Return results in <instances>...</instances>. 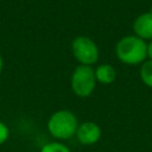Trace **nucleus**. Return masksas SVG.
<instances>
[{
	"mask_svg": "<svg viewBox=\"0 0 152 152\" xmlns=\"http://www.w3.org/2000/svg\"><path fill=\"white\" fill-rule=\"evenodd\" d=\"M116 58L126 65H138L147 58V43L135 34H128L115 45Z\"/></svg>",
	"mask_w": 152,
	"mask_h": 152,
	"instance_id": "nucleus-1",
	"label": "nucleus"
},
{
	"mask_svg": "<svg viewBox=\"0 0 152 152\" xmlns=\"http://www.w3.org/2000/svg\"><path fill=\"white\" fill-rule=\"evenodd\" d=\"M77 116L68 109H59L51 114L46 127L51 137L57 140H68L75 137L78 127Z\"/></svg>",
	"mask_w": 152,
	"mask_h": 152,
	"instance_id": "nucleus-2",
	"label": "nucleus"
},
{
	"mask_svg": "<svg viewBox=\"0 0 152 152\" xmlns=\"http://www.w3.org/2000/svg\"><path fill=\"white\" fill-rule=\"evenodd\" d=\"M96 83L97 81L95 77V69H93V66L78 64L74 68L70 77V86L72 93L76 96H90L96 88Z\"/></svg>",
	"mask_w": 152,
	"mask_h": 152,
	"instance_id": "nucleus-3",
	"label": "nucleus"
},
{
	"mask_svg": "<svg viewBox=\"0 0 152 152\" xmlns=\"http://www.w3.org/2000/svg\"><path fill=\"white\" fill-rule=\"evenodd\" d=\"M71 52L74 58L83 65L91 66L99 61L100 51L96 43L87 36H77L71 42Z\"/></svg>",
	"mask_w": 152,
	"mask_h": 152,
	"instance_id": "nucleus-4",
	"label": "nucleus"
},
{
	"mask_svg": "<svg viewBox=\"0 0 152 152\" xmlns=\"http://www.w3.org/2000/svg\"><path fill=\"white\" fill-rule=\"evenodd\" d=\"M101 128L93 121H86L78 125L76 131V140L83 146H90L96 144L101 138Z\"/></svg>",
	"mask_w": 152,
	"mask_h": 152,
	"instance_id": "nucleus-5",
	"label": "nucleus"
},
{
	"mask_svg": "<svg viewBox=\"0 0 152 152\" xmlns=\"http://www.w3.org/2000/svg\"><path fill=\"white\" fill-rule=\"evenodd\" d=\"M133 32L142 40L152 39V12H144L139 14L133 21Z\"/></svg>",
	"mask_w": 152,
	"mask_h": 152,
	"instance_id": "nucleus-6",
	"label": "nucleus"
},
{
	"mask_svg": "<svg viewBox=\"0 0 152 152\" xmlns=\"http://www.w3.org/2000/svg\"><path fill=\"white\" fill-rule=\"evenodd\" d=\"M96 81L101 84H112L116 78V70L112 64L102 63L95 69Z\"/></svg>",
	"mask_w": 152,
	"mask_h": 152,
	"instance_id": "nucleus-7",
	"label": "nucleus"
},
{
	"mask_svg": "<svg viewBox=\"0 0 152 152\" xmlns=\"http://www.w3.org/2000/svg\"><path fill=\"white\" fill-rule=\"evenodd\" d=\"M139 76L146 87L152 88V59H146L140 64Z\"/></svg>",
	"mask_w": 152,
	"mask_h": 152,
	"instance_id": "nucleus-8",
	"label": "nucleus"
},
{
	"mask_svg": "<svg viewBox=\"0 0 152 152\" xmlns=\"http://www.w3.org/2000/svg\"><path fill=\"white\" fill-rule=\"evenodd\" d=\"M39 152H71V151L65 144L61 141H51L43 145Z\"/></svg>",
	"mask_w": 152,
	"mask_h": 152,
	"instance_id": "nucleus-9",
	"label": "nucleus"
},
{
	"mask_svg": "<svg viewBox=\"0 0 152 152\" xmlns=\"http://www.w3.org/2000/svg\"><path fill=\"white\" fill-rule=\"evenodd\" d=\"M8 137H10V129H8L7 125L5 122L0 121V145L6 142Z\"/></svg>",
	"mask_w": 152,
	"mask_h": 152,
	"instance_id": "nucleus-10",
	"label": "nucleus"
},
{
	"mask_svg": "<svg viewBox=\"0 0 152 152\" xmlns=\"http://www.w3.org/2000/svg\"><path fill=\"white\" fill-rule=\"evenodd\" d=\"M147 58L152 59V39L147 43Z\"/></svg>",
	"mask_w": 152,
	"mask_h": 152,
	"instance_id": "nucleus-11",
	"label": "nucleus"
},
{
	"mask_svg": "<svg viewBox=\"0 0 152 152\" xmlns=\"http://www.w3.org/2000/svg\"><path fill=\"white\" fill-rule=\"evenodd\" d=\"M2 69H4V59H2V56L0 53V74L2 72Z\"/></svg>",
	"mask_w": 152,
	"mask_h": 152,
	"instance_id": "nucleus-12",
	"label": "nucleus"
},
{
	"mask_svg": "<svg viewBox=\"0 0 152 152\" xmlns=\"http://www.w3.org/2000/svg\"><path fill=\"white\" fill-rule=\"evenodd\" d=\"M151 12H152V8H151Z\"/></svg>",
	"mask_w": 152,
	"mask_h": 152,
	"instance_id": "nucleus-13",
	"label": "nucleus"
}]
</instances>
